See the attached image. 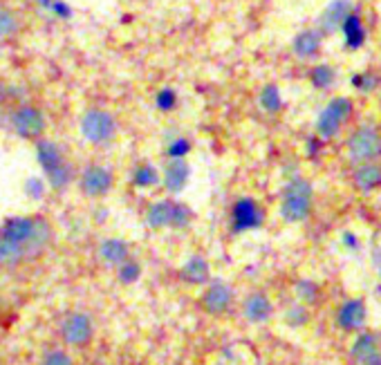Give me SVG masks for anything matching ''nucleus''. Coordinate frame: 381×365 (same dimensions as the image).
<instances>
[{"label": "nucleus", "instance_id": "2f4dec72", "mask_svg": "<svg viewBox=\"0 0 381 365\" xmlns=\"http://www.w3.org/2000/svg\"><path fill=\"white\" fill-rule=\"evenodd\" d=\"M119 269V280L124 282V284H130V282H135L141 275V267H139V262H135V260H126L124 264H119L117 267Z\"/></svg>", "mask_w": 381, "mask_h": 365}, {"label": "nucleus", "instance_id": "2eb2a0df", "mask_svg": "<svg viewBox=\"0 0 381 365\" xmlns=\"http://www.w3.org/2000/svg\"><path fill=\"white\" fill-rule=\"evenodd\" d=\"M99 258H101L106 264L119 267L130 258V247H128L126 240L108 238V240H104L101 244H99Z\"/></svg>", "mask_w": 381, "mask_h": 365}, {"label": "nucleus", "instance_id": "dca6fc26", "mask_svg": "<svg viewBox=\"0 0 381 365\" xmlns=\"http://www.w3.org/2000/svg\"><path fill=\"white\" fill-rule=\"evenodd\" d=\"M242 311L251 323H265V320H269L271 311H274V305H271V300L265 293H251V296L244 300Z\"/></svg>", "mask_w": 381, "mask_h": 365}, {"label": "nucleus", "instance_id": "7c9ffc66", "mask_svg": "<svg viewBox=\"0 0 381 365\" xmlns=\"http://www.w3.org/2000/svg\"><path fill=\"white\" fill-rule=\"evenodd\" d=\"M188 153H190V141L186 137H175L168 141V146H166L168 159H184Z\"/></svg>", "mask_w": 381, "mask_h": 365}, {"label": "nucleus", "instance_id": "4be33fe9", "mask_svg": "<svg viewBox=\"0 0 381 365\" xmlns=\"http://www.w3.org/2000/svg\"><path fill=\"white\" fill-rule=\"evenodd\" d=\"M170 209L173 202L170 200H159L155 202L146 213V222L150 229H168L170 227Z\"/></svg>", "mask_w": 381, "mask_h": 365}, {"label": "nucleus", "instance_id": "f8f14e48", "mask_svg": "<svg viewBox=\"0 0 381 365\" xmlns=\"http://www.w3.org/2000/svg\"><path fill=\"white\" fill-rule=\"evenodd\" d=\"M190 177V168L186 164V159H168V164L164 166V175H162V182H164V189L168 193H182L188 184Z\"/></svg>", "mask_w": 381, "mask_h": 365}, {"label": "nucleus", "instance_id": "f704fd0d", "mask_svg": "<svg viewBox=\"0 0 381 365\" xmlns=\"http://www.w3.org/2000/svg\"><path fill=\"white\" fill-rule=\"evenodd\" d=\"M41 365H75V361H72V356L68 352L50 350L48 354L43 356V363Z\"/></svg>", "mask_w": 381, "mask_h": 365}, {"label": "nucleus", "instance_id": "cd10ccee", "mask_svg": "<svg viewBox=\"0 0 381 365\" xmlns=\"http://www.w3.org/2000/svg\"><path fill=\"white\" fill-rule=\"evenodd\" d=\"M45 12H50L52 16H57L61 21H70L72 19V7L66 0H36Z\"/></svg>", "mask_w": 381, "mask_h": 365}, {"label": "nucleus", "instance_id": "4468645a", "mask_svg": "<svg viewBox=\"0 0 381 365\" xmlns=\"http://www.w3.org/2000/svg\"><path fill=\"white\" fill-rule=\"evenodd\" d=\"M337 323L348 329V332H355V329H359L361 325L366 323V305L364 300L359 298H352V300H346L339 309L337 314Z\"/></svg>", "mask_w": 381, "mask_h": 365}, {"label": "nucleus", "instance_id": "f3484780", "mask_svg": "<svg viewBox=\"0 0 381 365\" xmlns=\"http://www.w3.org/2000/svg\"><path fill=\"white\" fill-rule=\"evenodd\" d=\"M292 50L298 59H314L321 50V32L316 30H303L301 34H296V39L292 43Z\"/></svg>", "mask_w": 381, "mask_h": 365}, {"label": "nucleus", "instance_id": "5701e85b", "mask_svg": "<svg viewBox=\"0 0 381 365\" xmlns=\"http://www.w3.org/2000/svg\"><path fill=\"white\" fill-rule=\"evenodd\" d=\"M375 352H381L379 350V336L377 334L366 332V334L357 336V341L352 343V356H355L359 363L364 361V359H368V356L375 354Z\"/></svg>", "mask_w": 381, "mask_h": 365}, {"label": "nucleus", "instance_id": "72a5a7b5", "mask_svg": "<svg viewBox=\"0 0 381 365\" xmlns=\"http://www.w3.org/2000/svg\"><path fill=\"white\" fill-rule=\"evenodd\" d=\"M377 83H379V76H377V74H370V72H366V74H355V76H352V85L359 87L361 92L375 90Z\"/></svg>", "mask_w": 381, "mask_h": 365}, {"label": "nucleus", "instance_id": "6e6552de", "mask_svg": "<svg viewBox=\"0 0 381 365\" xmlns=\"http://www.w3.org/2000/svg\"><path fill=\"white\" fill-rule=\"evenodd\" d=\"M265 222V211L260 204L251 198H240L231 209V229L235 233H244V231L258 229Z\"/></svg>", "mask_w": 381, "mask_h": 365}, {"label": "nucleus", "instance_id": "58836bf2", "mask_svg": "<svg viewBox=\"0 0 381 365\" xmlns=\"http://www.w3.org/2000/svg\"><path fill=\"white\" fill-rule=\"evenodd\" d=\"M9 96H12V87H7V85H0V103L7 101Z\"/></svg>", "mask_w": 381, "mask_h": 365}, {"label": "nucleus", "instance_id": "a878e982", "mask_svg": "<svg viewBox=\"0 0 381 365\" xmlns=\"http://www.w3.org/2000/svg\"><path fill=\"white\" fill-rule=\"evenodd\" d=\"M190 220H193V211L182 202H173V209H170V229H184L190 225Z\"/></svg>", "mask_w": 381, "mask_h": 365}, {"label": "nucleus", "instance_id": "9b49d317", "mask_svg": "<svg viewBox=\"0 0 381 365\" xmlns=\"http://www.w3.org/2000/svg\"><path fill=\"white\" fill-rule=\"evenodd\" d=\"M34 218H27V216H16V218H9L3 227H0V236L9 242L18 244L25 251L27 242H30V238L34 233Z\"/></svg>", "mask_w": 381, "mask_h": 365}, {"label": "nucleus", "instance_id": "423d86ee", "mask_svg": "<svg viewBox=\"0 0 381 365\" xmlns=\"http://www.w3.org/2000/svg\"><path fill=\"white\" fill-rule=\"evenodd\" d=\"M352 114V101L346 99V96H339V99H332L325 110L321 112L319 121H316V132L323 139H330L339 132L341 123L346 121Z\"/></svg>", "mask_w": 381, "mask_h": 365}, {"label": "nucleus", "instance_id": "a19ab883", "mask_svg": "<svg viewBox=\"0 0 381 365\" xmlns=\"http://www.w3.org/2000/svg\"><path fill=\"white\" fill-rule=\"evenodd\" d=\"M343 240H346V244H348V247H357V238H355V236L346 233V236H343Z\"/></svg>", "mask_w": 381, "mask_h": 365}, {"label": "nucleus", "instance_id": "6ab92c4d", "mask_svg": "<svg viewBox=\"0 0 381 365\" xmlns=\"http://www.w3.org/2000/svg\"><path fill=\"white\" fill-rule=\"evenodd\" d=\"M179 275H182V280L188 284H202L208 280V275H211V267H208V262L202 255H193L184 262Z\"/></svg>", "mask_w": 381, "mask_h": 365}, {"label": "nucleus", "instance_id": "b1692460", "mask_svg": "<svg viewBox=\"0 0 381 365\" xmlns=\"http://www.w3.org/2000/svg\"><path fill=\"white\" fill-rule=\"evenodd\" d=\"M159 180H162L159 171L153 164H139L133 171V184L137 186V189H150V186H155Z\"/></svg>", "mask_w": 381, "mask_h": 365}, {"label": "nucleus", "instance_id": "bb28decb", "mask_svg": "<svg viewBox=\"0 0 381 365\" xmlns=\"http://www.w3.org/2000/svg\"><path fill=\"white\" fill-rule=\"evenodd\" d=\"M334 70L330 65H316L312 70V74H310V81L314 87H319V90H328V87L334 83Z\"/></svg>", "mask_w": 381, "mask_h": 365}, {"label": "nucleus", "instance_id": "ea45409f", "mask_svg": "<svg viewBox=\"0 0 381 365\" xmlns=\"http://www.w3.org/2000/svg\"><path fill=\"white\" fill-rule=\"evenodd\" d=\"M307 146H310V155H314V150H316V153H319L321 141H319V139H310V144H307Z\"/></svg>", "mask_w": 381, "mask_h": 365}, {"label": "nucleus", "instance_id": "f257e3e1", "mask_svg": "<svg viewBox=\"0 0 381 365\" xmlns=\"http://www.w3.org/2000/svg\"><path fill=\"white\" fill-rule=\"evenodd\" d=\"M36 159H39V164L52 189H57V191L68 189L72 182V168L68 164L66 155H63V150L54 144V141L45 139V137L36 139Z\"/></svg>", "mask_w": 381, "mask_h": 365}, {"label": "nucleus", "instance_id": "c85d7f7f", "mask_svg": "<svg viewBox=\"0 0 381 365\" xmlns=\"http://www.w3.org/2000/svg\"><path fill=\"white\" fill-rule=\"evenodd\" d=\"M155 105L159 112H170L177 108V92L173 87H162V90L155 94Z\"/></svg>", "mask_w": 381, "mask_h": 365}, {"label": "nucleus", "instance_id": "79ce46f5", "mask_svg": "<svg viewBox=\"0 0 381 365\" xmlns=\"http://www.w3.org/2000/svg\"><path fill=\"white\" fill-rule=\"evenodd\" d=\"M377 264H379V271H381V260H379V262H377Z\"/></svg>", "mask_w": 381, "mask_h": 365}, {"label": "nucleus", "instance_id": "a211bd4d", "mask_svg": "<svg viewBox=\"0 0 381 365\" xmlns=\"http://www.w3.org/2000/svg\"><path fill=\"white\" fill-rule=\"evenodd\" d=\"M341 30H343V39H346V45L350 50H359L366 43V28L357 12H352L348 19L343 21Z\"/></svg>", "mask_w": 381, "mask_h": 365}, {"label": "nucleus", "instance_id": "c9c22d12", "mask_svg": "<svg viewBox=\"0 0 381 365\" xmlns=\"http://www.w3.org/2000/svg\"><path fill=\"white\" fill-rule=\"evenodd\" d=\"M25 195L32 200H41L45 195V182L41 177H30V180L25 182Z\"/></svg>", "mask_w": 381, "mask_h": 365}, {"label": "nucleus", "instance_id": "9d476101", "mask_svg": "<svg viewBox=\"0 0 381 365\" xmlns=\"http://www.w3.org/2000/svg\"><path fill=\"white\" fill-rule=\"evenodd\" d=\"M231 300H233V291H231V287H229L226 282L217 280V282H213L211 287H208V289L204 291V296H202V307L206 309V314L220 316V314H224V311L231 307Z\"/></svg>", "mask_w": 381, "mask_h": 365}, {"label": "nucleus", "instance_id": "393cba45", "mask_svg": "<svg viewBox=\"0 0 381 365\" xmlns=\"http://www.w3.org/2000/svg\"><path fill=\"white\" fill-rule=\"evenodd\" d=\"M258 101H260V108L265 112H271V114L283 108V96H280V90L276 85H265V87H262Z\"/></svg>", "mask_w": 381, "mask_h": 365}, {"label": "nucleus", "instance_id": "39448f33", "mask_svg": "<svg viewBox=\"0 0 381 365\" xmlns=\"http://www.w3.org/2000/svg\"><path fill=\"white\" fill-rule=\"evenodd\" d=\"M9 123L18 137L23 139H41L48 123H45V114L43 110L34 108V105H21L12 112Z\"/></svg>", "mask_w": 381, "mask_h": 365}, {"label": "nucleus", "instance_id": "20e7f679", "mask_svg": "<svg viewBox=\"0 0 381 365\" xmlns=\"http://www.w3.org/2000/svg\"><path fill=\"white\" fill-rule=\"evenodd\" d=\"M348 153L355 164H368L381 155V135L373 126L359 128L348 139Z\"/></svg>", "mask_w": 381, "mask_h": 365}, {"label": "nucleus", "instance_id": "ddd939ff", "mask_svg": "<svg viewBox=\"0 0 381 365\" xmlns=\"http://www.w3.org/2000/svg\"><path fill=\"white\" fill-rule=\"evenodd\" d=\"M352 14V3L350 0H332V3L325 7V12L319 19V30L323 34H332L334 30H339L343 21Z\"/></svg>", "mask_w": 381, "mask_h": 365}, {"label": "nucleus", "instance_id": "412c9836", "mask_svg": "<svg viewBox=\"0 0 381 365\" xmlns=\"http://www.w3.org/2000/svg\"><path fill=\"white\" fill-rule=\"evenodd\" d=\"M52 238V227L45 220H36L34 222V233L30 238V242L25 247V258H32L36 253H41L45 247H48Z\"/></svg>", "mask_w": 381, "mask_h": 365}, {"label": "nucleus", "instance_id": "1a4fd4ad", "mask_svg": "<svg viewBox=\"0 0 381 365\" xmlns=\"http://www.w3.org/2000/svg\"><path fill=\"white\" fill-rule=\"evenodd\" d=\"M95 334V325L88 314H70L63 318L61 323V338L70 347H81L86 345Z\"/></svg>", "mask_w": 381, "mask_h": 365}, {"label": "nucleus", "instance_id": "4c0bfd02", "mask_svg": "<svg viewBox=\"0 0 381 365\" xmlns=\"http://www.w3.org/2000/svg\"><path fill=\"white\" fill-rule=\"evenodd\" d=\"M361 365H381V352H375V354H370L368 359L361 361Z\"/></svg>", "mask_w": 381, "mask_h": 365}, {"label": "nucleus", "instance_id": "e433bc0d", "mask_svg": "<svg viewBox=\"0 0 381 365\" xmlns=\"http://www.w3.org/2000/svg\"><path fill=\"white\" fill-rule=\"evenodd\" d=\"M285 320L292 327H301V325H305L307 323V309L305 307H292L287 311V316H285Z\"/></svg>", "mask_w": 381, "mask_h": 365}, {"label": "nucleus", "instance_id": "0eeeda50", "mask_svg": "<svg viewBox=\"0 0 381 365\" xmlns=\"http://www.w3.org/2000/svg\"><path fill=\"white\" fill-rule=\"evenodd\" d=\"M115 184V177L113 171L106 166H86L84 173L79 177V189L86 198H104V195L110 193Z\"/></svg>", "mask_w": 381, "mask_h": 365}, {"label": "nucleus", "instance_id": "aec40b11", "mask_svg": "<svg viewBox=\"0 0 381 365\" xmlns=\"http://www.w3.org/2000/svg\"><path fill=\"white\" fill-rule=\"evenodd\" d=\"M355 184H357V189L364 193L375 191L377 186H381V166L375 162L361 164L355 173Z\"/></svg>", "mask_w": 381, "mask_h": 365}, {"label": "nucleus", "instance_id": "473e14b6", "mask_svg": "<svg viewBox=\"0 0 381 365\" xmlns=\"http://www.w3.org/2000/svg\"><path fill=\"white\" fill-rule=\"evenodd\" d=\"M18 32V21L12 12L7 10H0V39H7V36H14Z\"/></svg>", "mask_w": 381, "mask_h": 365}, {"label": "nucleus", "instance_id": "7ed1b4c3", "mask_svg": "<svg viewBox=\"0 0 381 365\" xmlns=\"http://www.w3.org/2000/svg\"><path fill=\"white\" fill-rule=\"evenodd\" d=\"M81 135L92 146L110 144L117 135V121L110 112L92 108L81 117Z\"/></svg>", "mask_w": 381, "mask_h": 365}, {"label": "nucleus", "instance_id": "f03ea898", "mask_svg": "<svg viewBox=\"0 0 381 365\" xmlns=\"http://www.w3.org/2000/svg\"><path fill=\"white\" fill-rule=\"evenodd\" d=\"M312 184L303 177H294L285 186L283 202H280V216L287 222H303L312 213Z\"/></svg>", "mask_w": 381, "mask_h": 365}, {"label": "nucleus", "instance_id": "c756f323", "mask_svg": "<svg viewBox=\"0 0 381 365\" xmlns=\"http://www.w3.org/2000/svg\"><path fill=\"white\" fill-rule=\"evenodd\" d=\"M294 293H296V298L298 300H303V302H314L316 298H319V287H316V282L312 280H298L294 284Z\"/></svg>", "mask_w": 381, "mask_h": 365}]
</instances>
